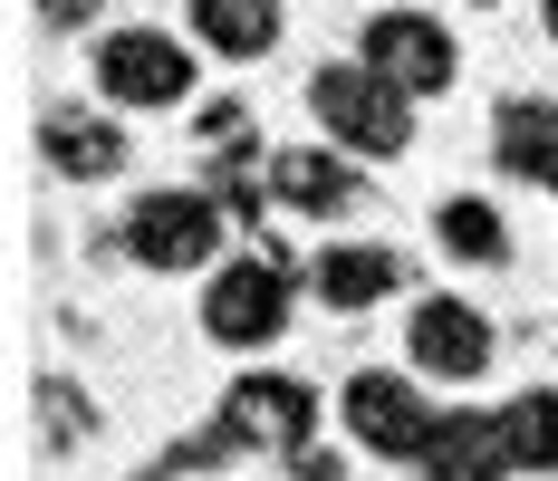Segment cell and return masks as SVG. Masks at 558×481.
<instances>
[{
	"instance_id": "10",
	"label": "cell",
	"mask_w": 558,
	"mask_h": 481,
	"mask_svg": "<svg viewBox=\"0 0 558 481\" xmlns=\"http://www.w3.org/2000/svg\"><path fill=\"white\" fill-rule=\"evenodd\" d=\"M501 472H520L510 462V424L482 414V405H452L434 424V443H424V481H501Z\"/></svg>"
},
{
	"instance_id": "14",
	"label": "cell",
	"mask_w": 558,
	"mask_h": 481,
	"mask_svg": "<svg viewBox=\"0 0 558 481\" xmlns=\"http://www.w3.org/2000/svg\"><path fill=\"white\" fill-rule=\"evenodd\" d=\"M193 39L213 58H270L279 49V0H193Z\"/></svg>"
},
{
	"instance_id": "1",
	"label": "cell",
	"mask_w": 558,
	"mask_h": 481,
	"mask_svg": "<svg viewBox=\"0 0 558 481\" xmlns=\"http://www.w3.org/2000/svg\"><path fill=\"white\" fill-rule=\"evenodd\" d=\"M308 116H318V135H328L337 155H404L414 145V97L395 87V77H376L366 58H337V68H318L308 77Z\"/></svg>"
},
{
	"instance_id": "9",
	"label": "cell",
	"mask_w": 558,
	"mask_h": 481,
	"mask_svg": "<svg viewBox=\"0 0 558 481\" xmlns=\"http://www.w3.org/2000/svg\"><path fill=\"white\" fill-rule=\"evenodd\" d=\"M270 203L279 213H308V221L356 213V155H337V145H289V155H270Z\"/></svg>"
},
{
	"instance_id": "6",
	"label": "cell",
	"mask_w": 558,
	"mask_h": 481,
	"mask_svg": "<svg viewBox=\"0 0 558 481\" xmlns=\"http://www.w3.org/2000/svg\"><path fill=\"white\" fill-rule=\"evenodd\" d=\"M125 251L145 269H203L222 251V203L213 193H145L125 213Z\"/></svg>"
},
{
	"instance_id": "18",
	"label": "cell",
	"mask_w": 558,
	"mask_h": 481,
	"mask_svg": "<svg viewBox=\"0 0 558 481\" xmlns=\"http://www.w3.org/2000/svg\"><path fill=\"white\" fill-rule=\"evenodd\" d=\"M49 20H97V0H39Z\"/></svg>"
},
{
	"instance_id": "3",
	"label": "cell",
	"mask_w": 558,
	"mask_h": 481,
	"mask_svg": "<svg viewBox=\"0 0 558 481\" xmlns=\"http://www.w3.org/2000/svg\"><path fill=\"white\" fill-rule=\"evenodd\" d=\"M356 58H366L376 77H395L404 97H444L452 77H462V49H452V29L434 10H376L366 39H356Z\"/></svg>"
},
{
	"instance_id": "19",
	"label": "cell",
	"mask_w": 558,
	"mask_h": 481,
	"mask_svg": "<svg viewBox=\"0 0 558 481\" xmlns=\"http://www.w3.org/2000/svg\"><path fill=\"white\" fill-rule=\"evenodd\" d=\"M539 20H549V39H558V0H539Z\"/></svg>"
},
{
	"instance_id": "5",
	"label": "cell",
	"mask_w": 558,
	"mask_h": 481,
	"mask_svg": "<svg viewBox=\"0 0 558 481\" xmlns=\"http://www.w3.org/2000/svg\"><path fill=\"white\" fill-rule=\"evenodd\" d=\"M289 327V269L279 261H222L203 289V337L213 347H270Z\"/></svg>"
},
{
	"instance_id": "13",
	"label": "cell",
	"mask_w": 558,
	"mask_h": 481,
	"mask_svg": "<svg viewBox=\"0 0 558 481\" xmlns=\"http://www.w3.org/2000/svg\"><path fill=\"white\" fill-rule=\"evenodd\" d=\"M39 155H49L68 183H107V173H125V125H116V116H87V107H58L49 125H39Z\"/></svg>"
},
{
	"instance_id": "4",
	"label": "cell",
	"mask_w": 558,
	"mask_h": 481,
	"mask_svg": "<svg viewBox=\"0 0 558 481\" xmlns=\"http://www.w3.org/2000/svg\"><path fill=\"white\" fill-rule=\"evenodd\" d=\"M97 87L116 107H183L193 97V49L173 29H107L97 39Z\"/></svg>"
},
{
	"instance_id": "12",
	"label": "cell",
	"mask_w": 558,
	"mask_h": 481,
	"mask_svg": "<svg viewBox=\"0 0 558 481\" xmlns=\"http://www.w3.org/2000/svg\"><path fill=\"white\" fill-rule=\"evenodd\" d=\"M492 164L520 183H558V97H501L492 116Z\"/></svg>"
},
{
	"instance_id": "15",
	"label": "cell",
	"mask_w": 558,
	"mask_h": 481,
	"mask_svg": "<svg viewBox=\"0 0 558 481\" xmlns=\"http://www.w3.org/2000/svg\"><path fill=\"white\" fill-rule=\"evenodd\" d=\"M434 241H444L452 261H472V269L510 261V221L492 213L482 193H444V203H434Z\"/></svg>"
},
{
	"instance_id": "20",
	"label": "cell",
	"mask_w": 558,
	"mask_h": 481,
	"mask_svg": "<svg viewBox=\"0 0 558 481\" xmlns=\"http://www.w3.org/2000/svg\"><path fill=\"white\" fill-rule=\"evenodd\" d=\"M549 193H558V183H549Z\"/></svg>"
},
{
	"instance_id": "16",
	"label": "cell",
	"mask_w": 558,
	"mask_h": 481,
	"mask_svg": "<svg viewBox=\"0 0 558 481\" xmlns=\"http://www.w3.org/2000/svg\"><path fill=\"white\" fill-rule=\"evenodd\" d=\"M501 424H510V462L520 472H558V385H530Z\"/></svg>"
},
{
	"instance_id": "2",
	"label": "cell",
	"mask_w": 558,
	"mask_h": 481,
	"mask_svg": "<svg viewBox=\"0 0 558 481\" xmlns=\"http://www.w3.org/2000/svg\"><path fill=\"white\" fill-rule=\"evenodd\" d=\"M337 414H347V443L376 453V462H424V443H434V424H444V414L414 395V375H386V366L347 375Z\"/></svg>"
},
{
	"instance_id": "17",
	"label": "cell",
	"mask_w": 558,
	"mask_h": 481,
	"mask_svg": "<svg viewBox=\"0 0 558 481\" xmlns=\"http://www.w3.org/2000/svg\"><path fill=\"white\" fill-rule=\"evenodd\" d=\"M193 135H203V145H213L222 164H241V155H251V107H241V97H222V107H203V116H193Z\"/></svg>"
},
{
	"instance_id": "7",
	"label": "cell",
	"mask_w": 558,
	"mask_h": 481,
	"mask_svg": "<svg viewBox=\"0 0 558 481\" xmlns=\"http://www.w3.org/2000/svg\"><path fill=\"white\" fill-rule=\"evenodd\" d=\"M404 357H414V375L472 385V375H492V318H482L472 299H424V309L404 318Z\"/></svg>"
},
{
	"instance_id": "8",
	"label": "cell",
	"mask_w": 558,
	"mask_h": 481,
	"mask_svg": "<svg viewBox=\"0 0 558 481\" xmlns=\"http://www.w3.org/2000/svg\"><path fill=\"white\" fill-rule=\"evenodd\" d=\"M222 424L241 433V443H279V453H308V433H318V395L299 385V375H241L222 395Z\"/></svg>"
},
{
	"instance_id": "11",
	"label": "cell",
	"mask_w": 558,
	"mask_h": 481,
	"mask_svg": "<svg viewBox=\"0 0 558 481\" xmlns=\"http://www.w3.org/2000/svg\"><path fill=\"white\" fill-rule=\"evenodd\" d=\"M414 269H404V251H386V241H337V251H318L308 261V289H318V309H376V299H395Z\"/></svg>"
}]
</instances>
